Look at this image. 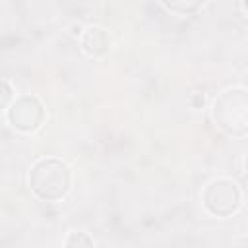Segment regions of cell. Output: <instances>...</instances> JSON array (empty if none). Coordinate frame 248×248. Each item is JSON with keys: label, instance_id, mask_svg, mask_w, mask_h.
I'll return each instance as SVG.
<instances>
[{"label": "cell", "instance_id": "cell-1", "mask_svg": "<svg viewBox=\"0 0 248 248\" xmlns=\"http://www.w3.org/2000/svg\"><path fill=\"white\" fill-rule=\"evenodd\" d=\"M29 188L43 202H60L72 188L70 167L56 157H43L29 169Z\"/></svg>", "mask_w": 248, "mask_h": 248}, {"label": "cell", "instance_id": "cell-2", "mask_svg": "<svg viewBox=\"0 0 248 248\" xmlns=\"http://www.w3.org/2000/svg\"><path fill=\"white\" fill-rule=\"evenodd\" d=\"M215 124L231 136L248 134V91L242 87H232L223 91L213 103Z\"/></svg>", "mask_w": 248, "mask_h": 248}, {"label": "cell", "instance_id": "cell-3", "mask_svg": "<svg viewBox=\"0 0 248 248\" xmlns=\"http://www.w3.org/2000/svg\"><path fill=\"white\" fill-rule=\"evenodd\" d=\"M205 209L217 217L232 215L240 205V190L238 184L231 178H217L211 180L202 196Z\"/></svg>", "mask_w": 248, "mask_h": 248}, {"label": "cell", "instance_id": "cell-4", "mask_svg": "<svg viewBox=\"0 0 248 248\" xmlns=\"http://www.w3.org/2000/svg\"><path fill=\"white\" fill-rule=\"evenodd\" d=\"M6 118L14 130L29 134L41 128L45 120V108L37 97L19 95L17 99L12 101L10 108H6Z\"/></svg>", "mask_w": 248, "mask_h": 248}, {"label": "cell", "instance_id": "cell-5", "mask_svg": "<svg viewBox=\"0 0 248 248\" xmlns=\"http://www.w3.org/2000/svg\"><path fill=\"white\" fill-rule=\"evenodd\" d=\"M81 46L87 54L91 56H99L103 52H107L110 48V39L107 37V33L101 27H89L87 33L83 35Z\"/></svg>", "mask_w": 248, "mask_h": 248}, {"label": "cell", "instance_id": "cell-6", "mask_svg": "<svg viewBox=\"0 0 248 248\" xmlns=\"http://www.w3.org/2000/svg\"><path fill=\"white\" fill-rule=\"evenodd\" d=\"M205 0H161V4L174 12V14H182V16H188V14H194Z\"/></svg>", "mask_w": 248, "mask_h": 248}, {"label": "cell", "instance_id": "cell-7", "mask_svg": "<svg viewBox=\"0 0 248 248\" xmlns=\"http://www.w3.org/2000/svg\"><path fill=\"white\" fill-rule=\"evenodd\" d=\"M66 246H93V240L87 236V232H70V236L64 240Z\"/></svg>", "mask_w": 248, "mask_h": 248}, {"label": "cell", "instance_id": "cell-8", "mask_svg": "<svg viewBox=\"0 0 248 248\" xmlns=\"http://www.w3.org/2000/svg\"><path fill=\"white\" fill-rule=\"evenodd\" d=\"M242 6H244V12L248 14V0H242Z\"/></svg>", "mask_w": 248, "mask_h": 248}, {"label": "cell", "instance_id": "cell-9", "mask_svg": "<svg viewBox=\"0 0 248 248\" xmlns=\"http://www.w3.org/2000/svg\"><path fill=\"white\" fill-rule=\"evenodd\" d=\"M246 170H248V157H246Z\"/></svg>", "mask_w": 248, "mask_h": 248}]
</instances>
